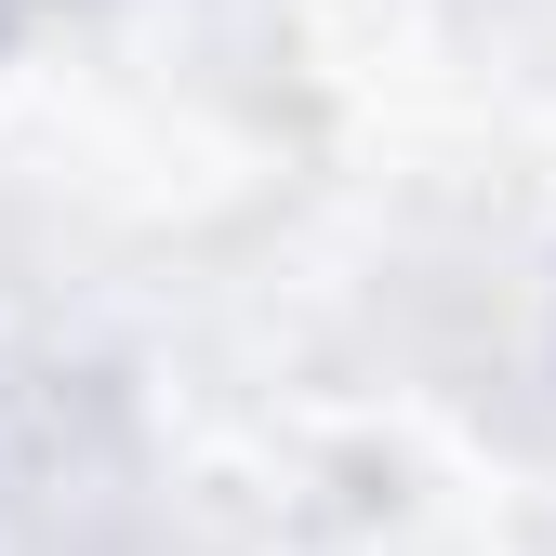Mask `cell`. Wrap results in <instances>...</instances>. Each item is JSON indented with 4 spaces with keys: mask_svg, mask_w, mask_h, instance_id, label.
Masks as SVG:
<instances>
[{
    "mask_svg": "<svg viewBox=\"0 0 556 556\" xmlns=\"http://www.w3.org/2000/svg\"><path fill=\"white\" fill-rule=\"evenodd\" d=\"M53 14H80V0H0V40H27V27H53Z\"/></svg>",
    "mask_w": 556,
    "mask_h": 556,
    "instance_id": "1",
    "label": "cell"
}]
</instances>
